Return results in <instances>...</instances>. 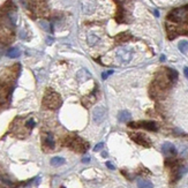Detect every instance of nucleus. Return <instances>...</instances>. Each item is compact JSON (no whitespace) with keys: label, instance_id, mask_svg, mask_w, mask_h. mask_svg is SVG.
I'll return each mask as SVG.
<instances>
[{"label":"nucleus","instance_id":"nucleus-1","mask_svg":"<svg viewBox=\"0 0 188 188\" xmlns=\"http://www.w3.org/2000/svg\"><path fill=\"white\" fill-rule=\"evenodd\" d=\"M61 103H62L61 102V98H60V96L57 94V93H50V94H47L44 97V101H43V104L45 107H47V109H53V110L60 107Z\"/></svg>","mask_w":188,"mask_h":188},{"label":"nucleus","instance_id":"nucleus-2","mask_svg":"<svg viewBox=\"0 0 188 188\" xmlns=\"http://www.w3.org/2000/svg\"><path fill=\"white\" fill-rule=\"evenodd\" d=\"M169 20L172 22H187L188 23V7H182L172 10L169 14Z\"/></svg>","mask_w":188,"mask_h":188},{"label":"nucleus","instance_id":"nucleus-3","mask_svg":"<svg viewBox=\"0 0 188 188\" xmlns=\"http://www.w3.org/2000/svg\"><path fill=\"white\" fill-rule=\"evenodd\" d=\"M129 127L132 128H138V127H142L148 130H151V132H156L158 129L157 124L154 121H140V122H130L128 125Z\"/></svg>","mask_w":188,"mask_h":188},{"label":"nucleus","instance_id":"nucleus-4","mask_svg":"<svg viewBox=\"0 0 188 188\" xmlns=\"http://www.w3.org/2000/svg\"><path fill=\"white\" fill-rule=\"evenodd\" d=\"M117 57H118V59H119L120 61L127 64V62H129V61L132 60L133 52H132V50L128 49V47H120V49L117 50Z\"/></svg>","mask_w":188,"mask_h":188},{"label":"nucleus","instance_id":"nucleus-5","mask_svg":"<svg viewBox=\"0 0 188 188\" xmlns=\"http://www.w3.org/2000/svg\"><path fill=\"white\" fill-rule=\"evenodd\" d=\"M107 115V111L104 106H98V107H95L94 112H93V118L96 124H101L103 122L105 118Z\"/></svg>","mask_w":188,"mask_h":188},{"label":"nucleus","instance_id":"nucleus-6","mask_svg":"<svg viewBox=\"0 0 188 188\" xmlns=\"http://www.w3.org/2000/svg\"><path fill=\"white\" fill-rule=\"evenodd\" d=\"M69 147L74 150V151H77V152H84L88 148V144L86 142H83L81 138H73L72 142L69 143Z\"/></svg>","mask_w":188,"mask_h":188},{"label":"nucleus","instance_id":"nucleus-7","mask_svg":"<svg viewBox=\"0 0 188 188\" xmlns=\"http://www.w3.org/2000/svg\"><path fill=\"white\" fill-rule=\"evenodd\" d=\"M97 7L96 0H82V10L87 15L93 14Z\"/></svg>","mask_w":188,"mask_h":188},{"label":"nucleus","instance_id":"nucleus-8","mask_svg":"<svg viewBox=\"0 0 188 188\" xmlns=\"http://www.w3.org/2000/svg\"><path fill=\"white\" fill-rule=\"evenodd\" d=\"M10 94V89L6 83H0V105L7 102Z\"/></svg>","mask_w":188,"mask_h":188},{"label":"nucleus","instance_id":"nucleus-9","mask_svg":"<svg viewBox=\"0 0 188 188\" xmlns=\"http://www.w3.org/2000/svg\"><path fill=\"white\" fill-rule=\"evenodd\" d=\"M130 138L140 145H143V147H150V141L143 135V134H130Z\"/></svg>","mask_w":188,"mask_h":188},{"label":"nucleus","instance_id":"nucleus-10","mask_svg":"<svg viewBox=\"0 0 188 188\" xmlns=\"http://www.w3.org/2000/svg\"><path fill=\"white\" fill-rule=\"evenodd\" d=\"M90 78H91V73L86 68H81L76 73V80L80 83H84Z\"/></svg>","mask_w":188,"mask_h":188},{"label":"nucleus","instance_id":"nucleus-11","mask_svg":"<svg viewBox=\"0 0 188 188\" xmlns=\"http://www.w3.org/2000/svg\"><path fill=\"white\" fill-rule=\"evenodd\" d=\"M162 151L164 155H166L167 157H173V156H175L177 155V149H175V147L170 143V142H165L162 147Z\"/></svg>","mask_w":188,"mask_h":188},{"label":"nucleus","instance_id":"nucleus-12","mask_svg":"<svg viewBox=\"0 0 188 188\" xmlns=\"http://www.w3.org/2000/svg\"><path fill=\"white\" fill-rule=\"evenodd\" d=\"M44 145L47 147L49 149H53L54 148V140H53L52 134H46L45 135V137H44Z\"/></svg>","mask_w":188,"mask_h":188},{"label":"nucleus","instance_id":"nucleus-13","mask_svg":"<svg viewBox=\"0 0 188 188\" xmlns=\"http://www.w3.org/2000/svg\"><path fill=\"white\" fill-rule=\"evenodd\" d=\"M87 42H88V45L95 46L96 44L99 43V37L94 34H89L88 35V37H87Z\"/></svg>","mask_w":188,"mask_h":188},{"label":"nucleus","instance_id":"nucleus-14","mask_svg":"<svg viewBox=\"0 0 188 188\" xmlns=\"http://www.w3.org/2000/svg\"><path fill=\"white\" fill-rule=\"evenodd\" d=\"M137 187L138 188H154V185L144 179H138L137 180Z\"/></svg>","mask_w":188,"mask_h":188},{"label":"nucleus","instance_id":"nucleus-15","mask_svg":"<svg viewBox=\"0 0 188 188\" xmlns=\"http://www.w3.org/2000/svg\"><path fill=\"white\" fill-rule=\"evenodd\" d=\"M130 113H129L128 111H120L119 114H118V119H119V121H121V122H126V121H128L129 119H130Z\"/></svg>","mask_w":188,"mask_h":188},{"label":"nucleus","instance_id":"nucleus-16","mask_svg":"<svg viewBox=\"0 0 188 188\" xmlns=\"http://www.w3.org/2000/svg\"><path fill=\"white\" fill-rule=\"evenodd\" d=\"M6 54H7V57H9V58H17V57H20L21 52H20V50L16 49V47H13V49L8 50Z\"/></svg>","mask_w":188,"mask_h":188},{"label":"nucleus","instance_id":"nucleus-17","mask_svg":"<svg viewBox=\"0 0 188 188\" xmlns=\"http://www.w3.org/2000/svg\"><path fill=\"white\" fill-rule=\"evenodd\" d=\"M62 164H65V158H62V157H53L51 159L52 166H60Z\"/></svg>","mask_w":188,"mask_h":188},{"label":"nucleus","instance_id":"nucleus-18","mask_svg":"<svg viewBox=\"0 0 188 188\" xmlns=\"http://www.w3.org/2000/svg\"><path fill=\"white\" fill-rule=\"evenodd\" d=\"M130 35L128 34V33H122V34H119L117 37H115V39L118 41V42H127V41H129L130 39Z\"/></svg>","mask_w":188,"mask_h":188},{"label":"nucleus","instance_id":"nucleus-19","mask_svg":"<svg viewBox=\"0 0 188 188\" xmlns=\"http://www.w3.org/2000/svg\"><path fill=\"white\" fill-rule=\"evenodd\" d=\"M178 47H179V50L182 53H187L188 52V42L187 41H181L178 45Z\"/></svg>","mask_w":188,"mask_h":188},{"label":"nucleus","instance_id":"nucleus-20","mask_svg":"<svg viewBox=\"0 0 188 188\" xmlns=\"http://www.w3.org/2000/svg\"><path fill=\"white\" fill-rule=\"evenodd\" d=\"M167 73H169V76H170L171 82H174L177 80V77H178V73L174 69H167Z\"/></svg>","mask_w":188,"mask_h":188},{"label":"nucleus","instance_id":"nucleus-21","mask_svg":"<svg viewBox=\"0 0 188 188\" xmlns=\"http://www.w3.org/2000/svg\"><path fill=\"white\" fill-rule=\"evenodd\" d=\"M39 24H41V27L43 28V29L45 30V31H47V33H49V31L51 30V27H50V23H49L47 21H41V22H39Z\"/></svg>","mask_w":188,"mask_h":188},{"label":"nucleus","instance_id":"nucleus-22","mask_svg":"<svg viewBox=\"0 0 188 188\" xmlns=\"http://www.w3.org/2000/svg\"><path fill=\"white\" fill-rule=\"evenodd\" d=\"M26 126L28 127V128H34L35 127V121L33 119L28 120V121H27V124H26Z\"/></svg>","mask_w":188,"mask_h":188},{"label":"nucleus","instance_id":"nucleus-23","mask_svg":"<svg viewBox=\"0 0 188 188\" xmlns=\"http://www.w3.org/2000/svg\"><path fill=\"white\" fill-rule=\"evenodd\" d=\"M112 73H113V70H109V72H105V73H103V74H102V77L104 78V80H105V78H106L107 76H110Z\"/></svg>","mask_w":188,"mask_h":188},{"label":"nucleus","instance_id":"nucleus-24","mask_svg":"<svg viewBox=\"0 0 188 188\" xmlns=\"http://www.w3.org/2000/svg\"><path fill=\"white\" fill-rule=\"evenodd\" d=\"M103 147H104V143H103V142H101V143H98V144L95 147L94 150H95V151H98V150H101V149H102Z\"/></svg>","mask_w":188,"mask_h":188},{"label":"nucleus","instance_id":"nucleus-25","mask_svg":"<svg viewBox=\"0 0 188 188\" xmlns=\"http://www.w3.org/2000/svg\"><path fill=\"white\" fill-rule=\"evenodd\" d=\"M106 166L110 169V170H114V166H113V164L111 162H106Z\"/></svg>","mask_w":188,"mask_h":188},{"label":"nucleus","instance_id":"nucleus-26","mask_svg":"<svg viewBox=\"0 0 188 188\" xmlns=\"http://www.w3.org/2000/svg\"><path fill=\"white\" fill-rule=\"evenodd\" d=\"M46 43L49 44V45L52 44L53 43V38H52V37H47V38H46Z\"/></svg>","mask_w":188,"mask_h":188},{"label":"nucleus","instance_id":"nucleus-27","mask_svg":"<svg viewBox=\"0 0 188 188\" xmlns=\"http://www.w3.org/2000/svg\"><path fill=\"white\" fill-rule=\"evenodd\" d=\"M90 162V157H86V158H83L82 159V163H84V164H87V163Z\"/></svg>","mask_w":188,"mask_h":188},{"label":"nucleus","instance_id":"nucleus-28","mask_svg":"<svg viewBox=\"0 0 188 188\" xmlns=\"http://www.w3.org/2000/svg\"><path fill=\"white\" fill-rule=\"evenodd\" d=\"M184 72H185V75H186V77L188 78V67H185Z\"/></svg>","mask_w":188,"mask_h":188},{"label":"nucleus","instance_id":"nucleus-29","mask_svg":"<svg viewBox=\"0 0 188 188\" xmlns=\"http://www.w3.org/2000/svg\"><path fill=\"white\" fill-rule=\"evenodd\" d=\"M155 15H156V16H159V13H158V10H155Z\"/></svg>","mask_w":188,"mask_h":188},{"label":"nucleus","instance_id":"nucleus-30","mask_svg":"<svg viewBox=\"0 0 188 188\" xmlns=\"http://www.w3.org/2000/svg\"><path fill=\"white\" fill-rule=\"evenodd\" d=\"M102 156H103V157H106V156H107V154H106V152H102Z\"/></svg>","mask_w":188,"mask_h":188},{"label":"nucleus","instance_id":"nucleus-31","mask_svg":"<svg viewBox=\"0 0 188 188\" xmlns=\"http://www.w3.org/2000/svg\"><path fill=\"white\" fill-rule=\"evenodd\" d=\"M161 60L164 61V60H165V56H162V57H161Z\"/></svg>","mask_w":188,"mask_h":188},{"label":"nucleus","instance_id":"nucleus-32","mask_svg":"<svg viewBox=\"0 0 188 188\" xmlns=\"http://www.w3.org/2000/svg\"><path fill=\"white\" fill-rule=\"evenodd\" d=\"M60 188H65V187H60Z\"/></svg>","mask_w":188,"mask_h":188}]
</instances>
